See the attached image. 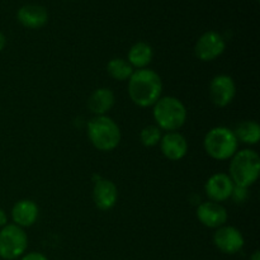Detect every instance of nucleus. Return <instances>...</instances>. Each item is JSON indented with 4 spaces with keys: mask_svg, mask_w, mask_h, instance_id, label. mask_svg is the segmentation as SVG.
Returning a JSON list of instances; mask_svg holds the SVG:
<instances>
[{
    "mask_svg": "<svg viewBox=\"0 0 260 260\" xmlns=\"http://www.w3.org/2000/svg\"><path fill=\"white\" fill-rule=\"evenodd\" d=\"M250 260H260V253H259V250L254 251L253 255L250 256Z\"/></svg>",
    "mask_w": 260,
    "mask_h": 260,
    "instance_id": "393cba45",
    "label": "nucleus"
},
{
    "mask_svg": "<svg viewBox=\"0 0 260 260\" xmlns=\"http://www.w3.org/2000/svg\"><path fill=\"white\" fill-rule=\"evenodd\" d=\"M210 99L215 106L223 108L234 101L236 95V85L234 79L226 74L216 75L210 83Z\"/></svg>",
    "mask_w": 260,
    "mask_h": 260,
    "instance_id": "6e6552de",
    "label": "nucleus"
},
{
    "mask_svg": "<svg viewBox=\"0 0 260 260\" xmlns=\"http://www.w3.org/2000/svg\"><path fill=\"white\" fill-rule=\"evenodd\" d=\"M234 187H235V184L231 180V178L229 177V174L216 173L212 177L208 178L205 185V190L210 201L220 203L231 197Z\"/></svg>",
    "mask_w": 260,
    "mask_h": 260,
    "instance_id": "f8f14e48",
    "label": "nucleus"
},
{
    "mask_svg": "<svg viewBox=\"0 0 260 260\" xmlns=\"http://www.w3.org/2000/svg\"><path fill=\"white\" fill-rule=\"evenodd\" d=\"M118 200V189L112 180L99 178L94 182L93 201L94 205L101 211H109L116 206Z\"/></svg>",
    "mask_w": 260,
    "mask_h": 260,
    "instance_id": "9b49d317",
    "label": "nucleus"
},
{
    "mask_svg": "<svg viewBox=\"0 0 260 260\" xmlns=\"http://www.w3.org/2000/svg\"><path fill=\"white\" fill-rule=\"evenodd\" d=\"M161 129L155 124H150V126L144 127L140 132V141L144 146L146 147H154L160 144L161 140Z\"/></svg>",
    "mask_w": 260,
    "mask_h": 260,
    "instance_id": "aec40b11",
    "label": "nucleus"
},
{
    "mask_svg": "<svg viewBox=\"0 0 260 260\" xmlns=\"http://www.w3.org/2000/svg\"><path fill=\"white\" fill-rule=\"evenodd\" d=\"M17 19L28 29H38L48 22V12L42 5L25 4L18 10Z\"/></svg>",
    "mask_w": 260,
    "mask_h": 260,
    "instance_id": "4468645a",
    "label": "nucleus"
},
{
    "mask_svg": "<svg viewBox=\"0 0 260 260\" xmlns=\"http://www.w3.org/2000/svg\"><path fill=\"white\" fill-rule=\"evenodd\" d=\"M162 93V81L157 73L150 69L135 70L128 79V95L141 108L152 107Z\"/></svg>",
    "mask_w": 260,
    "mask_h": 260,
    "instance_id": "f257e3e1",
    "label": "nucleus"
},
{
    "mask_svg": "<svg viewBox=\"0 0 260 260\" xmlns=\"http://www.w3.org/2000/svg\"><path fill=\"white\" fill-rule=\"evenodd\" d=\"M5 225H8V216L5 213V211L3 208H0V229L4 228Z\"/></svg>",
    "mask_w": 260,
    "mask_h": 260,
    "instance_id": "5701e85b",
    "label": "nucleus"
},
{
    "mask_svg": "<svg viewBox=\"0 0 260 260\" xmlns=\"http://www.w3.org/2000/svg\"><path fill=\"white\" fill-rule=\"evenodd\" d=\"M134 68H132L124 58H112V60L107 63V73H108L109 76L113 78L114 80H128V79L131 78L132 74H134Z\"/></svg>",
    "mask_w": 260,
    "mask_h": 260,
    "instance_id": "6ab92c4d",
    "label": "nucleus"
},
{
    "mask_svg": "<svg viewBox=\"0 0 260 260\" xmlns=\"http://www.w3.org/2000/svg\"><path fill=\"white\" fill-rule=\"evenodd\" d=\"M152 57H154V51H152L151 46L140 41L128 50L127 62L132 68H136L139 70V69H146V66L152 61Z\"/></svg>",
    "mask_w": 260,
    "mask_h": 260,
    "instance_id": "f3484780",
    "label": "nucleus"
},
{
    "mask_svg": "<svg viewBox=\"0 0 260 260\" xmlns=\"http://www.w3.org/2000/svg\"><path fill=\"white\" fill-rule=\"evenodd\" d=\"M20 260H48L46 255H43L42 253H37V251H32V253L24 254Z\"/></svg>",
    "mask_w": 260,
    "mask_h": 260,
    "instance_id": "4be33fe9",
    "label": "nucleus"
},
{
    "mask_svg": "<svg viewBox=\"0 0 260 260\" xmlns=\"http://www.w3.org/2000/svg\"><path fill=\"white\" fill-rule=\"evenodd\" d=\"M89 141L99 151H112L121 142L119 126L108 116H95L86 127Z\"/></svg>",
    "mask_w": 260,
    "mask_h": 260,
    "instance_id": "20e7f679",
    "label": "nucleus"
},
{
    "mask_svg": "<svg viewBox=\"0 0 260 260\" xmlns=\"http://www.w3.org/2000/svg\"><path fill=\"white\" fill-rule=\"evenodd\" d=\"M152 107V116L160 129L175 132L184 126L188 113L180 99L175 96H161Z\"/></svg>",
    "mask_w": 260,
    "mask_h": 260,
    "instance_id": "7ed1b4c3",
    "label": "nucleus"
},
{
    "mask_svg": "<svg viewBox=\"0 0 260 260\" xmlns=\"http://www.w3.org/2000/svg\"><path fill=\"white\" fill-rule=\"evenodd\" d=\"M229 177L236 187L249 188L258 180L260 174V157L250 149L236 151L231 157Z\"/></svg>",
    "mask_w": 260,
    "mask_h": 260,
    "instance_id": "f03ea898",
    "label": "nucleus"
},
{
    "mask_svg": "<svg viewBox=\"0 0 260 260\" xmlns=\"http://www.w3.org/2000/svg\"><path fill=\"white\" fill-rule=\"evenodd\" d=\"M160 150L168 160L179 161L187 155V139L179 132H167L160 140Z\"/></svg>",
    "mask_w": 260,
    "mask_h": 260,
    "instance_id": "ddd939ff",
    "label": "nucleus"
},
{
    "mask_svg": "<svg viewBox=\"0 0 260 260\" xmlns=\"http://www.w3.org/2000/svg\"><path fill=\"white\" fill-rule=\"evenodd\" d=\"M5 45H7V38H5V36L0 32V52L4 50Z\"/></svg>",
    "mask_w": 260,
    "mask_h": 260,
    "instance_id": "b1692460",
    "label": "nucleus"
},
{
    "mask_svg": "<svg viewBox=\"0 0 260 260\" xmlns=\"http://www.w3.org/2000/svg\"><path fill=\"white\" fill-rule=\"evenodd\" d=\"M226 42L222 36L216 30L205 32L197 40L194 46V53L198 60L210 62L216 60L225 52Z\"/></svg>",
    "mask_w": 260,
    "mask_h": 260,
    "instance_id": "0eeeda50",
    "label": "nucleus"
},
{
    "mask_svg": "<svg viewBox=\"0 0 260 260\" xmlns=\"http://www.w3.org/2000/svg\"><path fill=\"white\" fill-rule=\"evenodd\" d=\"M231 197L234 198L236 203H241L248 198V188H243V187H234L233 194Z\"/></svg>",
    "mask_w": 260,
    "mask_h": 260,
    "instance_id": "412c9836",
    "label": "nucleus"
},
{
    "mask_svg": "<svg viewBox=\"0 0 260 260\" xmlns=\"http://www.w3.org/2000/svg\"><path fill=\"white\" fill-rule=\"evenodd\" d=\"M196 216H197L198 221L208 229L221 228V226L226 225L229 218L226 208L221 203L212 202V201L200 203L197 211H196Z\"/></svg>",
    "mask_w": 260,
    "mask_h": 260,
    "instance_id": "9d476101",
    "label": "nucleus"
},
{
    "mask_svg": "<svg viewBox=\"0 0 260 260\" xmlns=\"http://www.w3.org/2000/svg\"><path fill=\"white\" fill-rule=\"evenodd\" d=\"M239 142L246 145H256L260 140V126L255 121H244L234 129Z\"/></svg>",
    "mask_w": 260,
    "mask_h": 260,
    "instance_id": "a211bd4d",
    "label": "nucleus"
},
{
    "mask_svg": "<svg viewBox=\"0 0 260 260\" xmlns=\"http://www.w3.org/2000/svg\"><path fill=\"white\" fill-rule=\"evenodd\" d=\"M116 103L114 93L109 88H98L88 99V108L95 116H106Z\"/></svg>",
    "mask_w": 260,
    "mask_h": 260,
    "instance_id": "dca6fc26",
    "label": "nucleus"
},
{
    "mask_svg": "<svg viewBox=\"0 0 260 260\" xmlns=\"http://www.w3.org/2000/svg\"><path fill=\"white\" fill-rule=\"evenodd\" d=\"M206 152L215 160H229L238 151L239 141L233 129L225 126L211 128L203 140Z\"/></svg>",
    "mask_w": 260,
    "mask_h": 260,
    "instance_id": "39448f33",
    "label": "nucleus"
},
{
    "mask_svg": "<svg viewBox=\"0 0 260 260\" xmlns=\"http://www.w3.org/2000/svg\"><path fill=\"white\" fill-rule=\"evenodd\" d=\"M213 244L222 253L234 255L244 248L245 240H244V236L240 230L234 226L223 225L216 229L215 234H213Z\"/></svg>",
    "mask_w": 260,
    "mask_h": 260,
    "instance_id": "1a4fd4ad",
    "label": "nucleus"
},
{
    "mask_svg": "<svg viewBox=\"0 0 260 260\" xmlns=\"http://www.w3.org/2000/svg\"><path fill=\"white\" fill-rule=\"evenodd\" d=\"M28 246L25 231L14 223H8L0 230V258L14 260L24 255Z\"/></svg>",
    "mask_w": 260,
    "mask_h": 260,
    "instance_id": "423d86ee",
    "label": "nucleus"
},
{
    "mask_svg": "<svg viewBox=\"0 0 260 260\" xmlns=\"http://www.w3.org/2000/svg\"><path fill=\"white\" fill-rule=\"evenodd\" d=\"M40 210L37 203L30 200H20L13 206L12 218L14 225L19 228H30L37 221Z\"/></svg>",
    "mask_w": 260,
    "mask_h": 260,
    "instance_id": "2eb2a0df",
    "label": "nucleus"
}]
</instances>
